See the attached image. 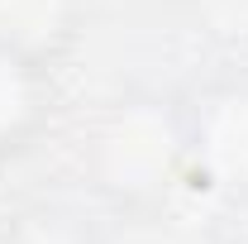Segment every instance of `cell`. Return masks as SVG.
Returning <instances> with one entry per match:
<instances>
[{"label":"cell","mask_w":248,"mask_h":244,"mask_svg":"<svg viewBox=\"0 0 248 244\" xmlns=\"http://www.w3.org/2000/svg\"><path fill=\"white\" fill-rule=\"evenodd\" d=\"M182 105V182L248 201V77H215Z\"/></svg>","instance_id":"cell-2"},{"label":"cell","mask_w":248,"mask_h":244,"mask_svg":"<svg viewBox=\"0 0 248 244\" xmlns=\"http://www.w3.org/2000/svg\"><path fill=\"white\" fill-rule=\"evenodd\" d=\"M77 5L72 0H0V43L38 62H53L72 38Z\"/></svg>","instance_id":"cell-4"},{"label":"cell","mask_w":248,"mask_h":244,"mask_svg":"<svg viewBox=\"0 0 248 244\" xmlns=\"http://www.w3.org/2000/svg\"><path fill=\"white\" fill-rule=\"evenodd\" d=\"M53 110L48 62L0 43V158H15L38 139Z\"/></svg>","instance_id":"cell-3"},{"label":"cell","mask_w":248,"mask_h":244,"mask_svg":"<svg viewBox=\"0 0 248 244\" xmlns=\"http://www.w3.org/2000/svg\"><path fill=\"white\" fill-rule=\"evenodd\" d=\"M10 244H86V235L67 220V215H29L19 230H15V240Z\"/></svg>","instance_id":"cell-6"},{"label":"cell","mask_w":248,"mask_h":244,"mask_svg":"<svg viewBox=\"0 0 248 244\" xmlns=\"http://www.w3.org/2000/svg\"><path fill=\"white\" fill-rule=\"evenodd\" d=\"M191 15L215 43L229 48L248 43V0H191Z\"/></svg>","instance_id":"cell-5"},{"label":"cell","mask_w":248,"mask_h":244,"mask_svg":"<svg viewBox=\"0 0 248 244\" xmlns=\"http://www.w3.org/2000/svg\"><path fill=\"white\" fill-rule=\"evenodd\" d=\"M95 187L120 206H148L182 182V105L129 96L95 124L86 149Z\"/></svg>","instance_id":"cell-1"}]
</instances>
